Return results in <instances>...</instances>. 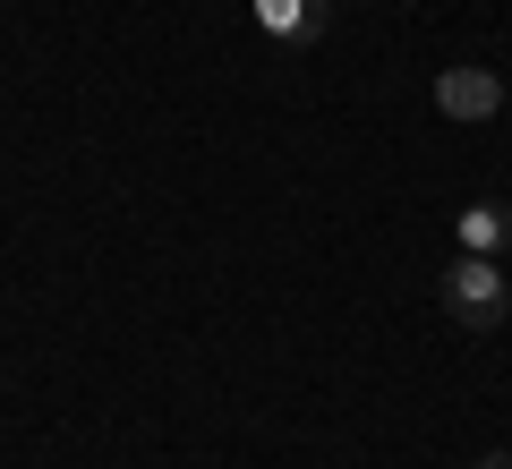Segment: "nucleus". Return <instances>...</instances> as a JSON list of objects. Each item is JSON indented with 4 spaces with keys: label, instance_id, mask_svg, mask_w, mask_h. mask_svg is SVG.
I'll use <instances>...</instances> for the list:
<instances>
[{
    "label": "nucleus",
    "instance_id": "nucleus-1",
    "mask_svg": "<svg viewBox=\"0 0 512 469\" xmlns=\"http://www.w3.org/2000/svg\"><path fill=\"white\" fill-rule=\"evenodd\" d=\"M436 299H444V316H453L470 342H487V333L512 316V282H504L495 256H453V265L436 273Z\"/></svg>",
    "mask_w": 512,
    "mask_h": 469
},
{
    "label": "nucleus",
    "instance_id": "nucleus-2",
    "mask_svg": "<svg viewBox=\"0 0 512 469\" xmlns=\"http://www.w3.org/2000/svg\"><path fill=\"white\" fill-rule=\"evenodd\" d=\"M436 111H444V120H495V111H504V77L478 69V60L436 69Z\"/></svg>",
    "mask_w": 512,
    "mask_h": 469
},
{
    "label": "nucleus",
    "instance_id": "nucleus-3",
    "mask_svg": "<svg viewBox=\"0 0 512 469\" xmlns=\"http://www.w3.org/2000/svg\"><path fill=\"white\" fill-rule=\"evenodd\" d=\"M256 9V26H265V35L274 43H325V26H333V0H248Z\"/></svg>",
    "mask_w": 512,
    "mask_h": 469
},
{
    "label": "nucleus",
    "instance_id": "nucleus-4",
    "mask_svg": "<svg viewBox=\"0 0 512 469\" xmlns=\"http://www.w3.org/2000/svg\"><path fill=\"white\" fill-rule=\"evenodd\" d=\"M512 248V205L487 197V205H461V256H504Z\"/></svg>",
    "mask_w": 512,
    "mask_h": 469
},
{
    "label": "nucleus",
    "instance_id": "nucleus-5",
    "mask_svg": "<svg viewBox=\"0 0 512 469\" xmlns=\"http://www.w3.org/2000/svg\"><path fill=\"white\" fill-rule=\"evenodd\" d=\"M478 469H512V452H487V461H478Z\"/></svg>",
    "mask_w": 512,
    "mask_h": 469
}]
</instances>
